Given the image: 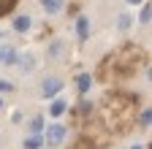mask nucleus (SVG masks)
I'll list each match as a JSON object with an SVG mask.
<instances>
[{
  "mask_svg": "<svg viewBox=\"0 0 152 149\" xmlns=\"http://www.w3.org/2000/svg\"><path fill=\"white\" fill-rule=\"evenodd\" d=\"M60 89H63V79H60V76H49V79H44V84H41V95H44V98H54Z\"/></svg>",
  "mask_w": 152,
  "mask_h": 149,
  "instance_id": "obj_1",
  "label": "nucleus"
},
{
  "mask_svg": "<svg viewBox=\"0 0 152 149\" xmlns=\"http://www.w3.org/2000/svg\"><path fill=\"white\" fill-rule=\"evenodd\" d=\"M65 138V127L63 125H52L49 130H46V138H44V144H52V146H57Z\"/></svg>",
  "mask_w": 152,
  "mask_h": 149,
  "instance_id": "obj_2",
  "label": "nucleus"
},
{
  "mask_svg": "<svg viewBox=\"0 0 152 149\" xmlns=\"http://www.w3.org/2000/svg\"><path fill=\"white\" fill-rule=\"evenodd\" d=\"M19 60V54L14 49H0V63H6V65H14Z\"/></svg>",
  "mask_w": 152,
  "mask_h": 149,
  "instance_id": "obj_3",
  "label": "nucleus"
},
{
  "mask_svg": "<svg viewBox=\"0 0 152 149\" xmlns=\"http://www.w3.org/2000/svg\"><path fill=\"white\" fill-rule=\"evenodd\" d=\"M41 144H44L41 133H33V136H27V138H25V149H41Z\"/></svg>",
  "mask_w": 152,
  "mask_h": 149,
  "instance_id": "obj_4",
  "label": "nucleus"
},
{
  "mask_svg": "<svg viewBox=\"0 0 152 149\" xmlns=\"http://www.w3.org/2000/svg\"><path fill=\"white\" fill-rule=\"evenodd\" d=\"M14 30L16 33H27L30 30V16H16L14 19Z\"/></svg>",
  "mask_w": 152,
  "mask_h": 149,
  "instance_id": "obj_5",
  "label": "nucleus"
},
{
  "mask_svg": "<svg viewBox=\"0 0 152 149\" xmlns=\"http://www.w3.org/2000/svg\"><path fill=\"white\" fill-rule=\"evenodd\" d=\"M76 30H79V38H82V41L90 35V33H87V30H90V22L84 19V16H79V22H76Z\"/></svg>",
  "mask_w": 152,
  "mask_h": 149,
  "instance_id": "obj_6",
  "label": "nucleus"
},
{
  "mask_svg": "<svg viewBox=\"0 0 152 149\" xmlns=\"http://www.w3.org/2000/svg\"><path fill=\"white\" fill-rule=\"evenodd\" d=\"M76 89H79V92H87L90 89V76H87V73L76 76Z\"/></svg>",
  "mask_w": 152,
  "mask_h": 149,
  "instance_id": "obj_7",
  "label": "nucleus"
},
{
  "mask_svg": "<svg viewBox=\"0 0 152 149\" xmlns=\"http://www.w3.org/2000/svg\"><path fill=\"white\" fill-rule=\"evenodd\" d=\"M63 111H65V100H54V103L49 106V114H52V117H60Z\"/></svg>",
  "mask_w": 152,
  "mask_h": 149,
  "instance_id": "obj_8",
  "label": "nucleus"
},
{
  "mask_svg": "<svg viewBox=\"0 0 152 149\" xmlns=\"http://www.w3.org/2000/svg\"><path fill=\"white\" fill-rule=\"evenodd\" d=\"M44 8L49 11V14H57L63 8V0H44Z\"/></svg>",
  "mask_w": 152,
  "mask_h": 149,
  "instance_id": "obj_9",
  "label": "nucleus"
},
{
  "mask_svg": "<svg viewBox=\"0 0 152 149\" xmlns=\"http://www.w3.org/2000/svg\"><path fill=\"white\" fill-rule=\"evenodd\" d=\"M139 19H141L144 25H149V19H152V6H149V3H147V6L141 8V14H139Z\"/></svg>",
  "mask_w": 152,
  "mask_h": 149,
  "instance_id": "obj_10",
  "label": "nucleus"
},
{
  "mask_svg": "<svg viewBox=\"0 0 152 149\" xmlns=\"http://www.w3.org/2000/svg\"><path fill=\"white\" fill-rule=\"evenodd\" d=\"M14 6H16V0H0V16H6Z\"/></svg>",
  "mask_w": 152,
  "mask_h": 149,
  "instance_id": "obj_11",
  "label": "nucleus"
},
{
  "mask_svg": "<svg viewBox=\"0 0 152 149\" xmlns=\"http://www.w3.org/2000/svg\"><path fill=\"white\" fill-rule=\"evenodd\" d=\"M117 27H120V30H128V27H130V16H128V14H120Z\"/></svg>",
  "mask_w": 152,
  "mask_h": 149,
  "instance_id": "obj_12",
  "label": "nucleus"
},
{
  "mask_svg": "<svg viewBox=\"0 0 152 149\" xmlns=\"http://www.w3.org/2000/svg\"><path fill=\"white\" fill-rule=\"evenodd\" d=\"M30 130H33V133H41V130H44V119H41V117H35V119L30 122Z\"/></svg>",
  "mask_w": 152,
  "mask_h": 149,
  "instance_id": "obj_13",
  "label": "nucleus"
},
{
  "mask_svg": "<svg viewBox=\"0 0 152 149\" xmlns=\"http://www.w3.org/2000/svg\"><path fill=\"white\" fill-rule=\"evenodd\" d=\"M60 52H63V44H57V41H54V44L49 46V57H60Z\"/></svg>",
  "mask_w": 152,
  "mask_h": 149,
  "instance_id": "obj_14",
  "label": "nucleus"
},
{
  "mask_svg": "<svg viewBox=\"0 0 152 149\" xmlns=\"http://www.w3.org/2000/svg\"><path fill=\"white\" fill-rule=\"evenodd\" d=\"M149 122H152V108H147L141 114V125H149Z\"/></svg>",
  "mask_w": 152,
  "mask_h": 149,
  "instance_id": "obj_15",
  "label": "nucleus"
},
{
  "mask_svg": "<svg viewBox=\"0 0 152 149\" xmlns=\"http://www.w3.org/2000/svg\"><path fill=\"white\" fill-rule=\"evenodd\" d=\"M76 111H79V114H87V111H90V103H87V100H82V103H79V108H76Z\"/></svg>",
  "mask_w": 152,
  "mask_h": 149,
  "instance_id": "obj_16",
  "label": "nucleus"
},
{
  "mask_svg": "<svg viewBox=\"0 0 152 149\" xmlns=\"http://www.w3.org/2000/svg\"><path fill=\"white\" fill-rule=\"evenodd\" d=\"M0 89H3V92H11V89H14V87H11V84H8V81H0Z\"/></svg>",
  "mask_w": 152,
  "mask_h": 149,
  "instance_id": "obj_17",
  "label": "nucleus"
},
{
  "mask_svg": "<svg viewBox=\"0 0 152 149\" xmlns=\"http://www.w3.org/2000/svg\"><path fill=\"white\" fill-rule=\"evenodd\" d=\"M128 3H130V6H139V3H141V0H128Z\"/></svg>",
  "mask_w": 152,
  "mask_h": 149,
  "instance_id": "obj_18",
  "label": "nucleus"
},
{
  "mask_svg": "<svg viewBox=\"0 0 152 149\" xmlns=\"http://www.w3.org/2000/svg\"><path fill=\"white\" fill-rule=\"evenodd\" d=\"M133 149H144V146H133Z\"/></svg>",
  "mask_w": 152,
  "mask_h": 149,
  "instance_id": "obj_19",
  "label": "nucleus"
},
{
  "mask_svg": "<svg viewBox=\"0 0 152 149\" xmlns=\"http://www.w3.org/2000/svg\"><path fill=\"white\" fill-rule=\"evenodd\" d=\"M0 106H3V100H0Z\"/></svg>",
  "mask_w": 152,
  "mask_h": 149,
  "instance_id": "obj_20",
  "label": "nucleus"
}]
</instances>
